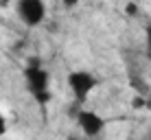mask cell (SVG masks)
<instances>
[{"label": "cell", "mask_w": 151, "mask_h": 140, "mask_svg": "<svg viewBox=\"0 0 151 140\" xmlns=\"http://www.w3.org/2000/svg\"><path fill=\"white\" fill-rule=\"evenodd\" d=\"M24 81H27L29 92L33 94V98L40 105H46L53 98V94H50V77H48V72L42 68L40 59L29 61V66L24 68Z\"/></svg>", "instance_id": "obj_1"}, {"label": "cell", "mask_w": 151, "mask_h": 140, "mask_svg": "<svg viewBox=\"0 0 151 140\" xmlns=\"http://www.w3.org/2000/svg\"><path fill=\"white\" fill-rule=\"evenodd\" d=\"M96 77L88 70H72L68 75V88L75 96V103L77 105H83L86 98L90 96V92L96 88Z\"/></svg>", "instance_id": "obj_2"}, {"label": "cell", "mask_w": 151, "mask_h": 140, "mask_svg": "<svg viewBox=\"0 0 151 140\" xmlns=\"http://www.w3.org/2000/svg\"><path fill=\"white\" fill-rule=\"evenodd\" d=\"M15 11L22 24L27 27H40L46 18V4L44 0H18L15 2Z\"/></svg>", "instance_id": "obj_3"}, {"label": "cell", "mask_w": 151, "mask_h": 140, "mask_svg": "<svg viewBox=\"0 0 151 140\" xmlns=\"http://www.w3.org/2000/svg\"><path fill=\"white\" fill-rule=\"evenodd\" d=\"M75 118H77V123H79V129L83 131V136H88V138H96L99 134L103 131V127H105V121L92 110H83L81 107V110L75 114Z\"/></svg>", "instance_id": "obj_4"}, {"label": "cell", "mask_w": 151, "mask_h": 140, "mask_svg": "<svg viewBox=\"0 0 151 140\" xmlns=\"http://www.w3.org/2000/svg\"><path fill=\"white\" fill-rule=\"evenodd\" d=\"M147 57H149V61H151V27L147 29Z\"/></svg>", "instance_id": "obj_5"}, {"label": "cell", "mask_w": 151, "mask_h": 140, "mask_svg": "<svg viewBox=\"0 0 151 140\" xmlns=\"http://www.w3.org/2000/svg\"><path fill=\"white\" fill-rule=\"evenodd\" d=\"M64 2V7H68V9H72V7H77V4L81 2V0H61Z\"/></svg>", "instance_id": "obj_6"}, {"label": "cell", "mask_w": 151, "mask_h": 140, "mask_svg": "<svg viewBox=\"0 0 151 140\" xmlns=\"http://www.w3.org/2000/svg\"><path fill=\"white\" fill-rule=\"evenodd\" d=\"M145 105V98L142 96H136V98H134V107H142Z\"/></svg>", "instance_id": "obj_7"}, {"label": "cell", "mask_w": 151, "mask_h": 140, "mask_svg": "<svg viewBox=\"0 0 151 140\" xmlns=\"http://www.w3.org/2000/svg\"><path fill=\"white\" fill-rule=\"evenodd\" d=\"M127 13H136V4H127Z\"/></svg>", "instance_id": "obj_8"}, {"label": "cell", "mask_w": 151, "mask_h": 140, "mask_svg": "<svg viewBox=\"0 0 151 140\" xmlns=\"http://www.w3.org/2000/svg\"><path fill=\"white\" fill-rule=\"evenodd\" d=\"M9 2H11V0H0V4H2V7H9Z\"/></svg>", "instance_id": "obj_9"}, {"label": "cell", "mask_w": 151, "mask_h": 140, "mask_svg": "<svg viewBox=\"0 0 151 140\" xmlns=\"http://www.w3.org/2000/svg\"><path fill=\"white\" fill-rule=\"evenodd\" d=\"M66 140H81V138H77V136H68Z\"/></svg>", "instance_id": "obj_10"}]
</instances>
